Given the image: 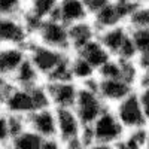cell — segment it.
Wrapping results in <instances>:
<instances>
[{"instance_id": "cell-1", "label": "cell", "mask_w": 149, "mask_h": 149, "mask_svg": "<svg viewBox=\"0 0 149 149\" xmlns=\"http://www.w3.org/2000/svg\"><path fill=\"white\" fill-rule=\"evenodd\" d=\"M49 106H51V102H49L45 82L33 86V88H22V86L10 84L8 93L0 103V109L5 113L22 116H29L31 112Z\"/></svg>"}, {"instance_id": "cell-2", "label": "cell", "mask_w": 149, "mask_h": 149, "mask_svg": "<svg viewBox=\"0 0 149 149\" xmlns=\"http://www.w3.org/2000/svg\"><path fill=\"white\" fill-rule=\"evenodd\" d=\"M98 40L107 49V52L119 60H137V51L133 42L131 30L127 24L110 27L98 31Z\"/></svg>"}, {"instance_id": "cell-3", "label": "cell", "mask_w": 149, "mask_h": 149, "mask_svg": "<svg viewBox=\"0 0 149 149\" xmlns=\"http://www.w3.org/2000/svg\"><path fill=\"white\" fill-rule=\"evenodd\" d=\"M94 81L86 84H79L76 100H74V104L72 107L84 125H91L106 107H110L98 95L94 86Z\"/></svg>"}, {"instance_id": "cell-4", "label": "cell", "mask_w": 149, "mask_h": 149, "mask_svg": "<svg viewBox=\"0 0 149 149\" xmlns=\"http://www.w3.org/2000/svg\"><path fill=\"white\" fill-rule=\"evenodd\" d=\"M27 48V58L33 63V66L42 74L43 82L57 70V67L66 61L70 52H64L60 49L42 45L36 40H30Z\"/></svg>"}, {"instance_id": "cell-5", "label": "cell", "mask_w": 149, "mask_h": 149, "mask_svg": "<svg viewBox=\"0 0 149 149\" xmlns=\"http://www.w3.org/2000/svg\"><path fill=\"white\" fill-rule=\"evenodd\" d=\"M90 130L93 142H102L107 145H116L125 136V130L121 125L119 119L116 118L112 107H106L100 116L91 124L86 125Z\"/></svg>"}, {"instance_id": "cell-6", "label": "cell", "mask_w": 149, "mask_h": 149, "mask_svg": "<svg viewBox=\"0 0 149 149\" xmlns=\"http://www.w3.org/2000/svg\"><path fill=\"white\" fill-rule=\"evenodd\" d=\"M31 40H36L42 45L60 49V51L64 52H70L67 26L60 19H57L55 17L45 19L39 26V29L34 31Z\"/></svg>"}, {"instance_id": "cell-7", "label": "cell", "mask_w": 149, "mask_h": 149, "mask_svg": "<svg viewBox=\"0 0 149 149\" xmlns=\"http://www.w3.org/2000/svg\"><path fill=\"white\" fill-rule=\"evenodd\" d=\"M57 113V139L64 146L82 148V133L85 125L73 109H55Z\"/></svg>"}, {"instance_id": "cell-8", "label": "cell", "mask_w": 149, "mask_h": 149, "mask_svg": "<svg viewBox=\"0 0 149 149\" xmlns=\"http://www.w3.org/2000/svg\"><path fill=\"white\" fill-rule=\"evenodd\" d=\"M112 109H113L115 115L119 119L121 125L124 127L125 133L148 128L142 107H140V103H139V98L136 95V91L133 94H130L128 97H125L124 100H121L119 103H116Z\"/></svg>"}, {"instance_id": "cell-9", "label": "cell", "mask_w": 149, "mask_h": 149, "mask_svg": "<svg viewBox=\"0 0 149 149\" xmlns=\"http://www.w3.org/2000/svg\"><path fill=\"white\" fill-rule=\"evenodd\" d=\"M94 86L102 100L110 107L136 91V86L122 78H95Z\"/></svg>"}, {"instance_id": "cell-10", "label": "cell", "mask_w": 149, "mask_h": 149, "mask_svg": "<svg viewBox=\"0 0 149 149\" xmlns=\"http://www.w3.org/2000/svg\"><path fill=\"white\" fill-rule=\"evenodd\" d=\"M49 102L54 109H72L79 90V84L72 79L45 82Z\"/></svg>"}, {"instance_id": "cell-11", "label": "cell", "mask_w": 149, "mask_h": 149, "mask_svg": "<svg viewBox=\"0 0 149 149\" xmlns=\"http://www.w3.org/2000/svg\"><path fill=\"white\" fill-rule=\"evenodd\" d=\"M31 36L21 17H0V45L27 46Z\"/></svg>"}, {"instance_id": "cell-12", "label": "cell", "mask_w": 149, "mask_h": 149, "mask_svg": "<svg viewBox=\"0 0 149 149\" xmlns=\"http://www.w3.org/2000/svg\"><path fill=\"white\" fill-rule=\"evenodd\" d=\"M27 125L43 139L57 137V113L54 107L37 109L27 116Z\"/></svg>"}, {"instance_id": "cell-13", "label": "cell", "mask_w": 149, "mask_h": 149, "mask_svg": "<svg viewBox=\"0 0 149 149\" xmlns=\"http://www.w3.org/2000/svg\"><path fill=\"white\" fill-rule=\"evenodd\" d=\"M27 58V48L19 45H0V74L8 79Z\"/></svg>"}, {"instance_id": "cell-14", "label": "cell", "mask_w": 149, "mask_h": 149, "mask_svg": "<svg viewBox=\"0 0 149 149\" xmlns=\"http://www.w3.org/2000/svg\"><path fill=\"white\" fill-rule=\"evenodd\" d=\"M67 31H69L70 52H78L79 49H82L86 43H90L98 36V31L90 18L70 24V26H67Z\"/></svg>"}, {"instance_id": "cell-15", "label": "cell", "mask_w": 149, "mask_h": 149, "mask_svg": "<svg viewBox=\"0 0 149 149\" xmlns=\"http://www.w3.org/2000/svg\"><path fill=\"white\" fill-rule=\"evenodd\" d=\"M55 18L64 22L66 26L79 22L90 18V12L86 9L85 0H58Z\"/></svg>"}, {"instance_id": "cell-16", "label": "cell", "mask_w": 149, "mask_h": 149, "mask_svg": "<svg viewBox=\"0 0 149 149\" xmlns=\"http://www.w3.org/2000/svg\"><path fill=\"white\" fill-rule=\"evenodd\" d=\"M70 76L78 84H86L97 78V69L81 54L70 52Z\"/></svg>"}, {"instance_id": "cell-17", "label": "cell", "mask_w": 149, "mask_h": 149, "mask_svg": "<svg viewBox=\"0 0 149 149\" xmlns=\"http://www.w3.org/2000/svg\"><path fill=\"white\" fill-rule=\"evenodd\" d=\"M9 81L10 84H14L17 86H22V88H33L36 85L43 84L42 74L37 72V69L33 66V63L29 58L22 61V64L17 69V72L12 74V78Z\"/></svg>"}, {"instance_id": "cell-18", "label": "cell", "mask_w": 149, "mask_h": 149, "mask_svg": "<svg viewBox=\"0 0 149 149\" xmlns=\"http://www.w3.org/2000/svg\"><path fill=\"white\" fill-rule=\"evenodd\" d=\"M58 6V0H27L24 14L30 15L37 21L54 18Z\"/></svg>"}, {"instance_id": "cell-19", "label": "cell", "mask_w": 149, "mask_h": 149, "mask_svg": "<svg viewBox=\"0 0 149 149\" xmlns=\"http://www.w3.org/2000/svg\"><path fill=\"white\" fill-rule=\"evenodd\" d=\"M78 54H81L88 63H91L95 69H98L100 66H103L107 60L112 58V55L107 52V49L102 45V42L98 40V37H95L94 40H91L90 43H86L82 49H79Z\"/></svg>"}, {"instance_id": "cell-20", "label": "cell", "mask_w": 149, "mask_h": 149, "mask_svg": "<svg viewBox=\"0 0 149 149\" xmlns=\"http://www.w3.org/2000/svg\"><path fill=\"white\" fill-rule=\"evenodd\" d=\"M42 142H43V137H40L33 130L26 128L24 131L15 134L9 140L8 148L9 149H40Z\"/></svg>"}, {"instance_id": "cell-21", "label": "cell", "mask_w": 149, "mask_h": 149, "mask_svg": "<svg viewBox=\"0 0 149 149\" xmlns=\"http://www.w3.org/2000/svg\"><path fill=\"white\" fill-rule=\"evenodd\" d=\"M125 24L130 30L149 29V3H137L128 14Z\"/></svg>"}, {"instance_id": "cell-22", "label": "cell", "mask_w": 149, "mask_h": 149, "mask_svg": "<svg viewBox=\"0 0 149 149\" xmlns=\"http://www.w3.org/2000/svg\"><path fill=\"white\" fill-rule=\"evenodd\" d=\"M131 36L137 51V60H149V29L131 30Z\"/></svg>"}, {"instance_id": "cell-23", "label": "cell", "mask_w": 149, "mask_h": 149, "mask_svg": "<svg viewBox=\"0 0 149 149\" xmlns=\"http://www.w3.org/2000/svg\"><path fill=\"white\" fill-rule=\"evenodd\" d=\"M26 0H0V17H21Z\"/></svg>"}, {"instance_id": "cell-24", "label": "cell", "mask_w": 149, "mask_h": 149, "mask_svg": "<svg viewBox=\"0 0 149 149\" xmlns=\"http://www.w3.org/2000/svg\"><path fill=\"white\" fill-rule=\"evenodd\" d=\"M136 95L139 98V103L143 112V116L146 121V125L149 127V84H139L136 88Z\"/></svg>"}, {"instance_id": "cell-25", "label": "cell", "mask_w": 149, "mask_h": 149, "mask_svg": "<svg viewBox=\"0 0 149 149\" xmlns=\"http://www.w3.org/2000/svg\"><path fill=\"white\" fill-rule=\"evenodd\" d=\"M10 130H9V121L8 115L3 110H0V146H8L10 140Z\"/></svg>"}, {"instance_id": "cell-26", "label": "cell", "mask_w": 149, "mask_h": 149, "mask_svg": "<svg viewBox=\"0 0 149 149\" xmlns=\"http://www.w3.org/2000/svg\"><path fill=\"white\" fill-rule=\"evenodd\" d=\"M64 145L61 143L57 137H49V139H43L40 149H63Z\"/></svg>"}, {"instance_id": "cell-27", "label": "cell", "mask_w": 149, "mask_h": 149, "mask_svg": "<svg viewBox=\"0 0 149 149\" xmlns=\"http://www.w3.org/2000/svg\"><path fill=\"white\" fill-rule=\"evenodd\" d=\"M137 61H139L140 69H142V82L149 84V60H137Z\"/></svg>"}, {"instance_id": "cell-28", "label": "cell", "mask_w": 149, "mask_h": 149, "mask_svg": "<svg viewBox=\"0 0 149 149\" xmlns=\"http://www.w3.org/2000/svg\"><path fill=\"white\" fill-rule=\"evenodd\" d=\"M9 86H10V81H9L8 78H5V76H2V74H0V103H2L5 94L8 93Z\"/></svg>"}, {"instance_id": "cell-29", "label": "cell", "mask_w": 149, "mask_h": 149, "mask_svg": "<svg viewBox=\"0 0 149 149\" xmlns=\"http://www.w3.org/2000/svg\"><path fill=\"white\" fill-rule=\"evenodd\" d=\"M82 149H113V145H107L102 142H91L88 145H85Z\"/></svg>"}, {"instance_id": "cell-30", "label": "cell", "mask_w": 149, "mask_h": 149, "mask_svg": "<svg viewBox=\"0 0 149 149\" xmlns=\"http://www.w3.org/2000/svg\"><path fill=\"white\" fill-rule=\"evenodd\" d=\"M143 149H149V127H148V130H146V139H145V146H143Z\"/></svg>"}, {"instance_id": "cell-31", "label": "cell", "mask_w": 149, "mask_h": 149, "mask_svg": "<svg viewBox=\"0 0 149 149\" xmlns=\"http://www.w3.org/2000/svg\"><path fill=\"white\" fill-rule=\"evenodd\" d=\"M63 149H82V148H79V146H64Z\"/></svg>"}, {"instance_id": "cell-32", "label": "cell", "mask_w": 149, "mask_h": 149, "mask_svg": "<svg viewBox=\"0 0 149 149\" xmlns=\"http://www.w3.org/2000/svg\"><path fill=\"white\" fill-rule=\"evenodd\" d=\"M0 149H9L8 146H0Z\"/></svg>"}, {"instance_id": "cell-33", "label": "cell", "mask_w": 149, "mask_h": 149, "mask_svg": "<svg viewBox=\"0 0 149 149\" xmlns=\"http://www.w3.org/2000/svg\"><path fill=\"white\" fill-rule=\"evenodd\" d=\"M145 2H146V3H149V0H145Z\"/></svg>"}, {"instance_id": "cell-34", "label": "cell", "mask_w": 149, "mask_h": 149, "mask_svg": "<svg viewBox=\"0 0 149 149\" xmlns=\"http://www.w3.org/2000/svg\"><path fill=\"white\" fill-rule=\"evenodd\" d=\"M0 110H2V109H0Z\"/></svg>"}, {"instance_id": "cell-35", "label": "cell", "mask_w": 149, "mask_h": 149, "mask_svg": "<svg viewBox=\"0 0 149 149\" xmlns=\"http://www.w3.org/2000/svg\"><path fill=\"white\" fill-rule=\"evenodd\" d=\"M26 2H27V0H26Z\"/></svg>"}]
</instances>
